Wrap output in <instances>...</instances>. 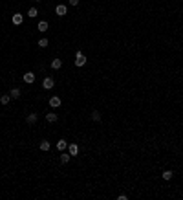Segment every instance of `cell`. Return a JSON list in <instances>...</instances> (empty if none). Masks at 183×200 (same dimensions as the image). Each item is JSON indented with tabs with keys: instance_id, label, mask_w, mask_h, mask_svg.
<instances>
[{
	"instance_id": "cell-4",
	"label": "cell",
	"mask_w": 183,
	"mask_h": 200,
	"mask_svg": "<svg viewBox=\"0 0 183 200\" xmlns=\"http://www.w3.org/2000/svg\"><path fill=\"white\" fill-rule=\"evenodd\" d=\"M11 22H13L15 26H20V24L24 22V15H20V13H15V15L11 17Z\"/></svg>"
},
{
	"instance_id": "cell-16",
	"label": "cell",
	"mask_w": 183,
	"mask_h": 200,
	"mask_svg": "<svg viewBox=\"0 0 183 200\" xmlns=\"http://www.w3.org/2000/svg\"><path fill=\"white\" fill-rule=\"evenodd\" d=\"M35 121H37V114H35V112H33V114H29V116L26 118V123H28V125H33Z\"/></svg>"
},
{
	"instance_id": "cell-1",
	"label": "cell",
	"mask_w": 183,
	"mask_h": 200,
	"mask_svg": "<svg viewBox=\"0 0 183 200\" xmlns=\"http://www.w3.org/2000/svg\"><path fill=\"white\" fill-rule=\"evenodd\" d=\"M86 64V57H84V53L83 51H77V53H75V66H84Z\"/></svg>"
},
{
	"instance_id": "cell-18",
	"label": "cell",
	"mask_w": 183,
	"mask_h": 200,
	"mask_svg": "<svg viewBox=\"0 0 183 200\" xmlns=\"http://www.w3.org/2000/svg\"><path fill=\"white\" fill-rule=\"evenodd\" d=\"M39 15V11H37V7H29L28 9V17H31V19H35Z\"/></svg>"
},
{
	"instance_id": "cell-9",
	"label": "cell",
	"mask_w": 183,
	"mask_h": 200,
	"mask_svg": "<svg viewBox=\"0 0 183 200\" xmlns=\"http://www.w3.org/2000/svg\"><path fill=\"white\" fill-rule=\"evenodd\" d=\"M57 149L62 152V151H68V143H66V140H59L57 141Z\"/></svg>"
},
{
	"instance_id": "cell-11",
	"label": "cell",
	"mask_w": 183,
	"mask_h": 200,
	"mask_svg": "<svg viewBox=\"0 0 183 200\" xmlns=\"http://www.w3.org/2000/svg\"><path fill=\"white\" fill-rule=\"evenodd\" d=\"M37 30L42 31V33H44V31H48V22H46V20H40L39 26H37Z\"/></svg>"
},
{
	"instance_id": "cell-21",
	"label": "cell",
	"mask_w": 183,
	"mask_h": 200,
	"mask_svg": "<svg viewBox=\"0 0 183 200\" xmlns=\"http://www.w3.org/2000/svg\"><path fill=\"white\" fill-rule=\"evenodd\" d=\"M70 6H79V0H70Z\"/></svg>"
},
{
	"instance_id": "cell-8",
	"label": "cell",
	"mask_w": 183,
	"mask_h": 200,
	"mask_svg": "<svg viewBox=\"0 0 183 200\" xmlns=\"http://www.w3.org/2000/svg\"><path fill=\"white\" fill-rule=\"evenodd\" d=\"M68 152H70V156H77L79 154V145L77 143H70L68 145Z\"/></svg>"
},
{
	"instance_id": "cell-2",
	"label": "cell",
	"mask_w": 183,
	"mask_h": 200,
	"mask_svg": "<svg viewBox=\"0 0 183 200\" xmlns=\"http://www.w3.org/2000/svg\"><path fill=\"white\" fill-rule=\"evenodd\" d=\"M55 87V81H53V77H46L44 81H42V88L44 90H51Z\"/></svg>"
},
{
	"instance_id": "cell-17",
	"label": "cell",
	"mask_w": 183,
	"mask_h": 200,
	"mask_svg": "<svg viewBox=\"0 0 183 200\" xmlns=\"http://www.w3.org/2000/svg\"><path fill=\"white\" fill-rule=\"evenodd\" d=\"M60 66H62V59H53V61H51V68H53V70H59Z\"/></svg>"
},
{
	"instance_id": "cell-23",
	"label": "cell",
	"mask_w": 183,
	"mask_h": 200,
	"mask_svg": "<svg viewBox=\"0 0 183 200\" xmlns=\"http://www.w3.org/2000/svg\"><path fill=\"white\" fill-rule=\"evenodd\" d=\"M37 2H42V0H37Z\"/></svg>"
},
{
	"instance_id": "cell-22",
	"label": "cell",
	"mask_w": 183,
	"mask_h": 200,
	"mask_svg": "<svg viewBox=\"0 0 183 200\" xmlns=\"http://www.w3.org/2000/svg\"><path fill=\"white\" fill-rule=\"evenodd\" d=\"M117 198H119V200H126V198H128V196H126V195H125V193H123V195H119V196H117Z\"/></svg>"
},
{
	"instance_id": "cell-10",
	"label": "cell",
	"mask_w": 183,
	"mask_h": 200,
	"mask_svg": "<svg viewBox=\"0 0 183 200\" xmlns=\"http://www.w3.org/2000/svg\"><path fill=\"white\" fill-rule=\"evenodd\" d=\"M57 119H59L57 114H53V112H48V114H46V121H48V123H55Z\"/></svg>"
},
{
	"instance_id": "cell-19",
	"label": "cell",
	"mask_w": 183,
	"mask_h": 200,
	"mask_svg": "<svg viewBox=\"0 0 183 200\" xmlns=\"http://www.w3.org/2000/svg\"><path fill=\"white\" fill-rule=\"evenodd\" d=\"M172 171H163V180H167V182H169V180H172Z\"/></svg>"
},
{
	"instance_id": "cell-5",
	"label": "cell",
	"mask_w": 183,
	"mask_h": 200,
	"mask_svg": "<svg viewBox=\"0 0 183 200\" xmlns=\"http://www.w3.org/2000/svg\"><path fill=\"white\" fill-rule=\"evenodd\" d=\"M55 13H57V15H59V17H64V15H66V13H68V7H66L64 4H59V6L55 7Z\"/></svg>"
},
{
	"instance_id": "cell-15",
	"label": "cell",
	"mask_w": 183,
	"mask_h": 200,
	"mask_svg": "<svg viewBox=\"0 0 183 200\" xmlns=\"http://www.w3.org/2000/svg\"><path fill=\"white\" fill-rule=\"evenodd\" d=\"M11 101V96L9 94H2V96H0V103H2V105H7Z\"/></svg>"
},
{
	"instance_id": "cell-7",
	"label": "cell",
	"mask_w": 183,
	"mask_h": 200,
	"mask_svg": "<svg viewBox=\"0 0 183 200\" xmlns=\"http://www.w3.org/2000/svg\"><path fill=\"white\" fill-rule=\"evenodd\" d=\"M22 79H24V83H28V84H31V83H35V74H33V72H26Z\"/></svg>"
},
{
	"instance_id": "cell-12",
	"label": "cell",
	"mask_w": 183,
	"mask_h": 200,
	"mask_svg": "<svg viewBox=\"0 0 183 200\" xmlns=\"http://www.w3.org/2000/svg\"><path fill=\"white\" fill-rule=\"evenodd\" d=\"M92 121H95V123L101 121V112L99 110H92Z\"/></svg>"
},
{
	"instance_id": "cell-14",
	"label": "cell",
	"mask_w": 183,
	"mask_h": 200,
	"mask_svg": "<svg viewBox=\"0 0 183 200\" xmlns=\"http://www.w3.org/2000/svg\"><path fill=\"white\" fill-rule=\"evenodd\" d=\"M9 96H11V99H19V97H20V90H19V88H11V90H9Z\"/></svg>"
},
{
	"instance_id": "cell-13",
	"label": "cell",
	"mask_w": 183,
	"mask_h": 200,
	"mask_svg": "<svg viewBox=\"0 0 183 200\" xmlns=\"http://www.w3.org/2000/svg\"><path fill=\"white\" fill-rule=\"evenodd\" d=\"M59 162H60V163H68V162H70V152H64V151H62V152H60V160H59Z\"/></svg>"
},
{
	"instance_id": "cell-20",
	"label": "cell",
	"mask_w": 183,
	"mask_h": 200,
	"mask_svg": "<svg viewBox=\"0 0 183 200\" xmlns=\"http://www.w3.org/2000/svg\"><path fill=\"white\" fill-rule=\"evenodd\" d=\"M39 46L40 48H48V39H40L39 40Z\"/></svg>"
},
{
	"instance_id": "cell-3",
	"label": "cell",
	"mask_w": 183,
	"mask_h": 200,
	"mask_svg": "<svg viewBox=\"0 0 183 200\" xmlns=\"http://www.w3.org/2000/svg\"><path fill=\"white\" fill-rule=\"evenodd\" d=\"M39 149H40L42 152H48V151L51 149V143H50V140H42L40 143H39Z\"/></svg>"
},
{
	"instance_id": "cell-6",
	"label": "cell",
	"mask_w": 183,
	"mask_h": 200,
	"mask_svg": "<svg viewBox=\"0 0 183 200\" xmlns=\"http://www.w3.org/2000/svg\"><path fill=\"white\" fill-rule=\"evenodd\" d=\"M60 105H62V101H60V97H59V96H53V97L50 99V107H53V108H59Z\"/></svg>"
}]
</instances>
